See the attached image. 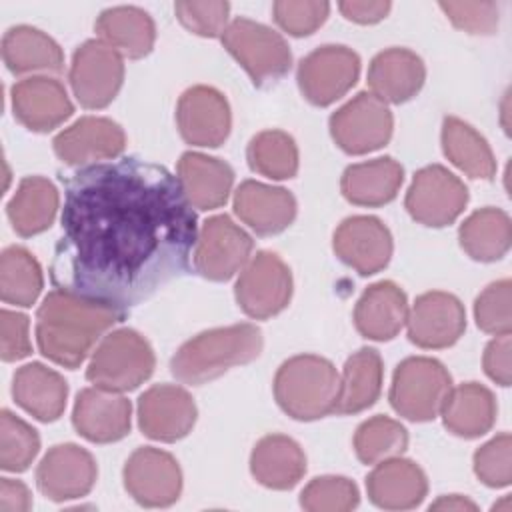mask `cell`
<instances>
[{"label": "cell", "mask_w": 512, "mask_h": 512, "mask_svg": "<svg viewBox=\"0 0 512 512\" xmlns=\"http://www.w3.org/2000/svg\"><path fill=\"white\" fill-rule=\"evenodd\" d=\"M220 38L256 86L280 80L292 66L288 42L276 30L250 18H234Z\"/></svg>", "instance_id": "7"}, {"label": "cell", "mask_w": 512, "mask_h": 512, "mask_svg": "<svg viewBox=\"0 0 512 512\" xmlns=\"http://www.w3.org/2000/svg\"><path fill=\"white\" fill-rule=\"evenodd\" d=\"M56 156L68 166H92L122 154L126 146L124 130L110 118L84 116L62 130L54 142Z\"/></svg>", "instance_id": "20"}, {"label": "cell", "mask_w": 512, "mask_h": 512, "mask_svg": "<svg viewBox=\"0 0 512 512\" xmlns=\"http://www.w3.org/2000/svg\"><path fill=\"white\" fill-rule=\"evenodd\" d=\"M430 508L432 510H476V504L464 496L452 494V496H440Z\"/></svg>", "instance_id": "52"}, {"label": "cell", "mask_w": 512, "mask_h": 512, "mask_svg": "<svg viewBox=\"0 0 512 512\" xmlns=\"http://www.w3.org/2000/svg\"><path fill=\"white\" fill-rule=\"evenodd\" d=\"M462 250L478 262H496L510 250L512 224L500 208H480L472 212L458 230Z\"/></svg>", "instance_id": "35"}, {"label": "cell", "mask_w": 512, "mask_h": 512, "mask_svg": "<svg viewBox=\"0 0 512 512\" xmlns=\"http://www.w3.org/2000/svg\"><path fill=\"white\" fill-rule=\"evenodd\" d=\"M32 508V496L26 484L12 478L0 482V512H26Z\"/></svg>", "instance_id": "51"}, {"label": "cell", "mask_w": 512, "mask_h": 512, "mask_svg": "<svg viewBox=\"0 0 512 512\" xmlns=\"http://www.w3.org/2000/svg\"><path fill=\"white\" fill-rule=\"evenodd\" d=\"M406 324L412 344L438 350L452 346L464 334L466 312L454 294L432 290L416 298L412 310H408Z\"/></svg>", "instance_id": "15"}, {"label": "cell", "mask_w": 512, "mask_h": 512, "mask_svg": "<svg viewBox=\"0 0 512 512\" xmlns=\"http://www.w3.org/2000/svg\"><path fill=\"white\" fill-rule=\"evenodd\" d=\"M240 310L256 320L280 314L292 298V272L274 252H258L242 268L236 286Z\"/></svg>", "instance_id": "8"}, {"label": "cell", "mask_w": 512, "mask_h": 512, "mask_svg": "<svg viewBox=\"0 0 512 512\" xmlns=\"http://www.w3.org/2000/svg\"><path fill=\"white\" fill-rule=\"evenodd\" d=\"M10 98L14 118L32 132H50L74 112L66 88L48 76H30L16 82Z\"/></svg>", "instance_id": "22"}, {"label": "cell", "mask_w": 512, "mask_h": 512, "mask_svg": "<svg viewBox=\"0 0 512 512\" xmlns=\"http://www.w3.org/2000/svg\"><path fill=\"white\" fill-rule=\"evenodd\" d=\"M408 320V300L404 290L390 282L380 280L364 290L354 308L356 330L376 342L392 340Z\"/></svg>", "instance_id": "26"}, {"label": "cell", "mask_w": 512, "mask_h": 512, "mask_svg": "<svg viewBox=\"0 0 512 512\" xmlns=\"http://www.w3.org/2000/svg\"><path fill=\"white\" fill-rule=\"evenodd\" d=\"M340 374L316 354H298L282 362L274 376V398L294 420H318L336 412Z\"/></svg>", "instance_id": "4"}, {"label": "cell", "mask_w": 512, "mask_h": 512, "mask_svg": "<svg viewBox=\"0 0 512 512\" xmlns=\"http://www.w3.org/2000/svg\"><path fill=\"white\" fill-rule=\"evenodd\" d=\"M360 56L348 46L326 44L312 50L298 64V86L314 106H330L358 80Z\"/></svg>", "instance_id": "12"}, {"label": "cell", "mask_w": 512, "mask_h": 512, "mask_svg": "<svg viewBox=\"0 0 512 512\" xmlns=\"http://www.w3.org/2000/svg\"><path fill=\"white\" fill-rule=\"evenodd\" d=\"M250 472L266 488L290 490L306 472L304 450L290 436L268 434L252 450Z\"/></svg>", "instance_id": "29"}, {"label": "cell", "mask_w": 512, "mask_h": 512, "mask_svg": "<svg viewBox=\"0 0 512 512\" xmlns=\"http://www.w3.org/2000/svg\"><path fill=\"white\" fill-rule=\"evenodd\" d=\"M344 18L356 24H376L390 12V2H366V0H348L338 4Z\"/></svg>", "instance_id": "50"}, {"label": "cell", "mask_w": 512, "mask_h": 512, "mask_svg": "<svg viewBox=\"0 0 512 512\" xmlns=\"http://www.w3.org/2000/svg\"><path fill=\"white\" fill-rule=\"evenodd\" d=\"M276 24L292 36H308L316 32L330 14L328 2L312 0H278L272 6Z\"/></svg>", "instance_id": "45"}, {"label": "cell", "mask_w": 512, "mask_h": 512, "mask_svg": "<svg viewBox=\"0 0 512 512\" xmlns=\"http://www.w3.org/2000/svg\"><path fill=\"white\" fill-rule=\"evenodd\" d=\"M406 446V428L388 416H372L364 420L354 434V452L364 464H378L382 460L396 458L406 450Z\"/></svg>", "instance_id": "40"}, {"label": "cell", "mask_w": 512, "mask_h": 512, "mask_svg": "<svg viewBox=\"0 0 512 512\" xmlns=\"http://www.w3.org/2000/svg\"><path fill=\"white\" fill-rule=\"evenodd\" d=\"M392 112L372 92H358L330 116V134L346 154H368L392 136Z\"/></svg>", "instance_id": "9"}, {"label": "cell", "mask_w": 512, "mask_h": 512, "mask_svg": "<svg viewBox=\"0 0 512 512\" xmlns=\"http://www.w3.org/2000/svg\"><path fill=\"white\" fill-rule=\"evenodd\" d=\"M426 78L422 58L408 48L378 52L368 68V86L384 104H402L414 98Z\"/></svg>", "instance_id": "24"}, {"label": "cell", "mask_w": 512, "mask_h": 512, "mask_svg": "<svg viewBox=\"0 0 512 512\" xmlns=\"http://www.w3.org/2000/svg\"><path fill=\"white\" fill-rule=\"evenodd\" d=\"M196 238L192 204L164 166L138 158L84 166L64 186L50 278L124 312L188 270Z\"/></svg>", "instance_id": "1"}, {"label": "cell", "mask_w": 512, "mask_h": 512, "mask_svg": "<svg viewBox=\"0 0 512 512\" xmlns=\"http://www.w3.org/2000/svg\"><path fill=\"white\" fill-rule=\"evenodd\" d=\"M96 476L98 468L88 450L78 444H56L40 460L36 484L46 498L64 502L86 496Z\"/></svg>", "instance_id": "17"}, {"label": "cell", "mask_w": 512, "mask_h": 512, "mask_svg": "<svg viewBox=\"0 0 512 512\" xmlns=\"http://www.w3.org/2000/svg\"><path fill=\"white\" fill-rule=\"evenodd\" d=\"M440 414L444 426L452 434L460 438H478L486 434L496 420V400L486 386L466 382L450 388Z\"/></svg>", "instance_id": "32"}, {"label": "cell", "mask_w": 512, "mask_h": 512, "mask_svg": "<svg viewBox=\"0 0 512 512\" xmlns=\"http://www.w3.org/2000/svg\"><path fill=\"white\" fill-rule=\"evenodd\" d=\"M452 388V378L442 362L426 356L402 360L392 376L390 404L412 422L434 420Z\"/></svg>", "instance_id": "6"}, {"label": "cell", "mask_w": 512, "mask_h": 512, "mask_svg": "<svg viewBox=\"0 0 512 512\" xmlns=\"http://www.w3.org/2000/svg\"><path fill=\"white\" fill-rule=\"evenodd\" d=\"M442 150L446 158L466 172L470 178L490 180L496 174L494 154L470 124L460 118L446 116L442 122Z\"/></svg>", "instance_id": "37"}, {"label": "cell", "mask_w": 512, "mask_h": 512, "mask_svg": "<svg viewBox=\"0 0 512 512\" xmlns=\"http://www.w3.org/2000/svg\"><path fill=\"white\" fill-rule=\"evenodd\" d=\"M358 500L356 484L344 476H318L300 494L302 508L310 512H346L356 508Z\"/></svg>", "instance_id": "42"}, {"label": "cell", "mask_w": 512, "mask_h": 512, "mask_svg": "<svg viewBox=\"0 0 512 512\" xmlns=\"http://www.w3.org/2000/svg\"><path fill=\"white\" fill-rule=\"evenodd\" d=\"M176 18L192 34L214 38L222 36L228 26L230 4L228 2H176Z\"/></svg>", "instance_id": "46"}, {"label": "cell", "mask_w": 512, "mask_h": 512, "mask_svg": "<svg viewBox=\"0 0 512 512\" xmlns=\"http://www.w3.org/2000/svg\"><path fill=\"white\" fill-rule=\"evenodd\" d=\"M124 80V60L106 42L86 40L70 64V86L76 100L90 110L108 106Z\"/></svg>", "instance_id": "11"}, {"label": "cell", "mask_w": 512, "mask_h": 512, "mask_svg": "<svg viewBox=\"0 0 512 512\" xmlns=\"http://www.w3.org/2000/svg\"><path fill=\"white\" fill-rule=\"evenodd\" d=\"M384 366L374 348H360L354 352L340 376V396L336 414H358L370 408L382 392Z\"/></svg>", "instance_id": "34"}, {"label": "cell", "mask_w": 512, "mask_h": 512, "mask_svg": "<svg viewBox=\"0 0 512 512\" xmlns=\"http://www.w3.org/2000/svg\"><path fill=\"white\" fill-rule=\"evenodd\" d=\"M192 396L174 384H156L138 398V426L144 436L160 442L184 438L196 422Z\"/></svg>", "instance_id": "18"}, {"label": "cell", "mask_w": 512, "mask_h": 512, "mask_svg": "<svg viewBox=\"0 0 512 512\" xmlns=\"http://www.w3.org/2000/svg\"><path fill=\"white\" fill-rule=\"evenodd\" d=\"M2 58L12 74L60 72L64 66L62 48L32 26H14L4 34Z\"/></svg>", "instance_id": "33"}, {"label": "cell", "mask_w": 512, "mask_h": 512, "mask_svg": "<svg viewBox=\"0 0 512 512\" xmlns=\"http://www.w3.org/2000/svg\"><path fill=\"white\" fill-rule=\"evenodd\" d=\"M12 396L20 408L40 422H54L66 408L68 384L56 370L32 362L16 370Z\"/></svg>", "instance_id": "28"}, {"label": "cell", "mask_w": 512, "mask_h": 512, "mask_svg": "<svg viewBox=\"0 0 512 512\" xmlns=\"http://www.w3.org/2000/svg\"><path fill=\"white\" fill-rule=\"evenodd\" d=\"M264 338L254 324H232L200 332L172 356L170 372L184 384H206L234 366L260 356Z\"/></svg>", "instance_id": "3"}, {"label": "cell", "mask_w": 512, "mask_h": 512, "mask_svg": "<svg viewBox=\"0 0 512 512\" xmlns=\"http://www.w3.org/2000/svg\"><path fill=\"white\" fill-rule=\"evenodd\" d=\"M366 490L378 508L408 510L424 500L428 480L418 464L396 456L376 464L366 478Z\"/></svg>", "instance_id": "25"}, {"label": "cell", "mask_w": 512, "mask_h": 512, "mask_svg": "<svg viewBox=\"0 0 512 512\" xmlns=\"http://www.w3.org/2000/svg\"><path fill=\"white\" fill-rule=\"evenodd\" d=\"M510 280H498L486 286L474 302V318L482 332L500 336L510 334L512 312H510Z\"/></svg>", "instance_id": "43"}, {"label": "cell", "mask_w": 512, "mask_h": 512, "mask_svg": "<svg viewBox=\"0 0 512 512\" xmlns=\"http://www.w3.org/2000/svg\"><path fill=\"white\" fill-rule=\"evenodd\" d=\"M124 312L66 290H52L36 312L38 350L64 368H78Z\"/></svg>", "instance_id": "2"}, {"label": "cell", "mask_w": 512, "mask_h": 512, "mask_svg": "<svg viewBox=\"0 0 512 512\" xmlns=\"http://www.w3.org/2000/svg\"><path fill=\"white\" fill-rule=\"evenodd\" d=\"M336 256L362 276H372L388 266L392 234L374 216H350L334 232Z\"/></svg>", "instance_id": "19"}, {"label": "cell", "mask_w": 512, "mask_h": 512, "mask_svg": "<svg viewBox=\"0 0 512 512\" xmlns=\"http://www.w3.org/2000/svg\"><path fill=\"white\" fill-rule=\"evenodd\" d=\"M180 136L200 148H216L230 134V106L222 92L210 86L188 88L176 106Z\"/></svg>", "instance_id": "16"}, {"label": "cell", "mask_w": 512, "mask_h": 512, "mask_svg": "<svg viewBox=\"0 0 512 512\" xmlns=\"http://www.w3.org/2000/svg\"><path fill=\"white\" fill-rule=\"evenodd\" d=\"M232 206L236 216L260 236L280 234L296 218V200L286 188L256 180H246L236 188Z\"/></svg>", "instance_id": "23"}, {"label": "cell", "mask_w": 512, "mask_h": 512, "mask_svg": "<svg viewBox=\"0 0 512 512\" xmlns=\"http://www.w3.org/2000/svg\"><path fill=\"white\" fill-rule=\"evenodd\" d=\"M474 472L482 484L504 488L512 480V438L502 432L474 452Z\"/></svg>", "instance_id": "44"}, {"label": "cell", "mask_w": 512, "mask_h": 512, "mask_svg": "<svg viewBox=\"0 0 512 512\" xmlns=\"http://www.w3.org/2000/svg\"><path fill=\"white\" fill-rule=\"evenodd\" d=\"M404 180L402 166L390 158L352 164L342 174V194L356 206H382L396 198Z\"/></svg>", "instance_id": "30"}, {"label": "cell", "mask_w": 512, "mask_h": 512, "mask_svg": "<svg viewBox=\"0 0 512 512\" xmlns=\"http://www.w3.org/2000/svg\"><path fill=\"white\" fill-rule=\"evenodd\" d=\"M44 286L38 260L22 246H10L0 258V296L6 304L32 306Z\"/></svg>", "instance_id": "38"}, {"label": "cell", "mask_w": 512, "mask_h": 512, "mask_svg": "<svg viewBox=\"0 0 512 512\" xmlns=\"http://www.w3.org/2000/svg\"><path fill=\"white\" fill-rule=\"evenodd\" d=\"M510 334H500L494 340L488 342L484 350V372L490 380H494L500 386H510L512 368H510Z\"/></svg>", "instance_id": "49"}, {"label": "cell", "mask_w": 512, "mask_h": 512, "mask_svg": "<svg viewBox=\"0 0 512 512\" xmlns=\"http://www.w3.org/2000/svg\"><path fill=\"white\" fill-rule=\"evenodd\" d=\"M448 20L468 34H494L498 28V6L494 2H440Z\"/></svg>", "instance_id": "47"}, {"label": "cell", "mask_w": 512, "mask_h": 512, "mask_svg": "<svg viewBox=\"0 0 512 512\" xmlns=\"http://www.w3.org/2000/svg\"><path fill=\"white\" fill-rule=\"evenodd\" d=\"M408 214L432 228L452 224L468 204V188L464 182L440 164L418 170L406 192Z\"/></svg>", "instance_id": "10"}, {"label": "cell", "mask_w": 512, "mask_h": 512, "mask_svg": "<svg viewBox=\"0 0 512 512\" xmlns=\"http://www.w3.org/2000/svg\"><path fill=\"white\" fill-rule=\"evenodd\" d=\"M254 242L226 214L208 218L196 238L194 268L208 280H230L250 260Z\"/></svg>", "instance_id": "13"}, {"label": "cell", "mask_w": 512, "mask_h": 512, "mask_svg": "<svg viewBox=\"0 0 512 512\" xmlns=\"http://www.w3.org/2000/svg\"><path fill=\"white\" fill-rule=\"evenodd\" d=\"M178 180L192 208L214 210L226 204L234 184V170L224 160L200 152H184L178 160Z\"/></svg>", "instance_id": "27"}, {"label": "cell", "mask_w": 512, "mask_h": 512, "mask_svg": "<svg viewBox=\"0 0 512 512\" xmlns=\"http://www.w3.org/2000/svg\"><path fill=\"white\" fill-rule=\"evenodd\" d=\"M124 488L142 506H170L180 496L182 472L172 454L142 446L124 464Z\"/></svg>", "instance_id": "14"}, {"label": "cell", "mask_w": 512, "mask_h": 512, "mask_svg": "<svg viewBox=\"0 0 512 512\" xmlns=\"http://www.w3.org/2000/svg\"><path fill=\"white\" fill-rule=\"evenodd\" d=\"M56 210L58 190L42 176L24 178L6 206L12 228L24 238L44 232L54 222Z\"/></svg>", "instance_id": "36"}, {"label": "cell", "mask_w": 512, "mask_h": 512, "mask_svg": "<svg viewBox=\"0 0 512 512\" xmlns=\"http://www.w3.org/2000/svg\"><path fill=\"white\" fill-rule=\"evenodd\" d=\"M132 404L120 392L104 388H84L78 392L72 424L88 442L108 444L122 440L130 432Z\"/></svg>", "instance_id": "21"}, {"label": "cell", "mask_w": 512, "mask_h": 512, "mask_svg": "<svg viewBox=\"0 0 512 512\" xmlns=\"http://www.w3.org/2000/svg\"><path fill=\"white\" fill-rule=\"evenodd\" d=\"M40 450L38 432L10 410L0 414V466L6 472H24Z\"/></svg>", "instance_id": "41"}, {"label": "cell", "mask_w": 512, "mask_h": 512, "mask_svg": "<svg viewBox=\"0 0 512 512\" xmlns=\"http://www.w3.org/2000/svg\"><path fill=\"white\" fill-rule=\"evenodd\" d=\"M156 366L148 340L132 328H118L102 338L94 350L86 378L104 390L126 392L146 382Z\"/></svg>", "instance_id": "5"}, {"label": "cell", "mask_w": 512, "mask_h": 512, "mask_svg": "<svg viewBox=\"0 0 512 512\" xmlns=\"http://www.w3.org/2000/svg\"><path fill=\"white\" fill-rule=\"evenodd\" d=\"M96 32L102 42L120 56L138 60L150 54L156 40V26L148 12L136 6H114L100 12Z\"/></svg>", "instance_id": "31"}, {"label": "cell", "mask_w": 512, "mask_h": 512, "mask_svg": "<svg viewBox=\"0 0 512 512\" xmlns=\"http://www.w3.org/2000/svg\"><path fill=\"white\" fill-rule=\"evenodd\" d=\"M246 158L254 172L272 180H288L298 172L296 142L282 130H264L256 134L248 144Z\"/></svg>", "instance_id": "39"}, {"label": "cell", "mask_w": 512, "mask_h": 512, "mask_svg": "<svg viewBox=\"0 0 512 512\" xmlns=\"http://www.w3.org/2000/svg\"><path fill=\"white\" fill-rule=\"evenodd\" d=\"M2 346L0 356L4 362H16L32 352L30 344V322L26 314L14 310H2Z\"/></svg>", "instance_id": "48"}]
</instances>
